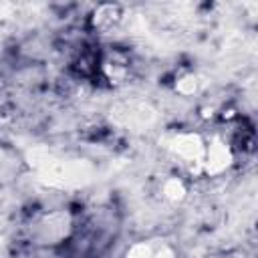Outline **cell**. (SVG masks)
Masks as SVG:
<instances>
[{
  "label": "cell",
  "instance_id": "cell-1",
  "mask_svg": "<svg viewBox=\"0 0 258 258\" xmlns=\"http://www.w3.org/2000/svg\"><path fill=\"white\" fill-rule=\"evenodd\" d=\"M171 149L175 151V155H179L181 159H185L187 163H204V143L198 135L194 133H183L177 135L171 141Z\"/></svg>",
  "mask_w": 258,
  "mask_h": 258
},
{
  "label": "cell",
  "instance_id": "cell-2",
  "mask_svg": "<svg viewBox=\"0 0 258 258\" xmlns=\"http://www.w3.org/2000/svg\"><path fill=\"white\" fill-rule=\"evenodd\" d=\"M230 161H232V153H230L228 145L216 139L204 153V171L220 173L222 169H226L230 165Z\"/></svg>",
  "mask_w": 258,
  "mask_h": 258
},
{
  "label": "cell",
  "instance_id": "cell-3",
  "mask_svg": "<svg viewBox=\"0 0 258 258\" xmlns=\"http://www.w3.org/2000/svg\"><path fill=\"white\" fill-rule=\"evenodd\" d=\"M119 18H121L119 8H117V6H111V4L101 6V8L95 12V24H97L99 28H109V26L117 24Z\"/></svg>",
  "mask_w": 258,
  "mask_h": 258
},
{
  "label": "cell",
  "instance_id": "cell-4",
  "mask_svg": "<svg viewBox=\"0 0 258 258\" xmlns=\"http://www.w3.org/2000/svg\"><path fill=\"white\" fill-rule=\"evenodd\" d=\"M183 194H185V189H183V183H181L179 179H167V181L163 183V196H165L167 200L177 202V200L183 198Z\"/></svg>",
  "mask_w": 258,
  "mask_h": 258
},
{
  "label": "cell",
  "instance_id": "cell-5",
  "mask_svg": "<svg viewBox=\"0 0 258 258\" xmlns=\"http://www.w3.org/2000/svg\"><path fill=\"white\" fill-rule=\"evenodd\" d=\"M151 250H149V246L147 244H135L131 250H129V254H127V258H151Z\"/></svg>",
  "mask_w": 258,
  "mask_h": 258
},
{
  "label": "cell",
  "instance_id": "cell-6",
  "mask_svg": "<svg viewBox=\"0 0 258 258\" xmlns=\"http://www.w3.org/2000/svg\"><path fill=\"white\" fill-rule=\"evenodd\" d=\"M196 79L194 77H185V79H181V83L177 85V91L179 93H183V95H189V93H194L196 91Z\"/></svg>",
  "mask_w": 258,
  "mask_h": 258
},
{
  "label": "cell",
  "instance_id": "cell-7",
  "mask_svg": "<svg viewBox=\"0 0 258 258\" xmlns=\"http://www.w3.org/2000/svg\"><path fill=\"white\" fill-rule=\"evenodd\" d=\"M151 258H171V250L163 248V250H159L157 254H151Z\"/></svg>",
  "mask_w": 258,
  "mask_h": 258
}]
</instances>
